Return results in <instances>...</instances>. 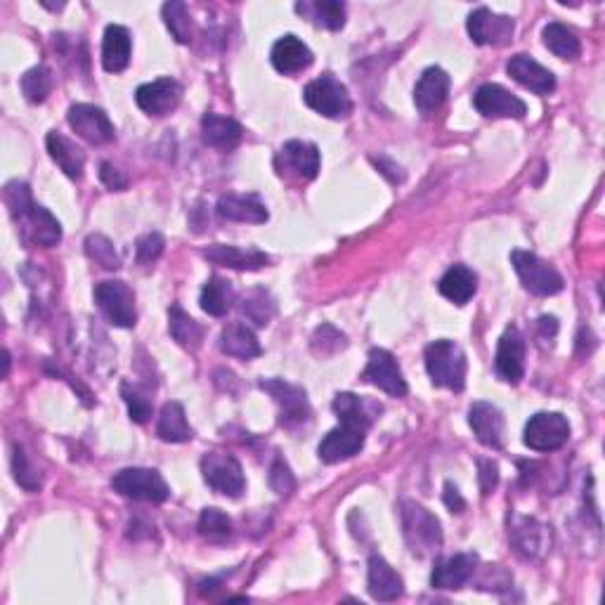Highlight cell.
<instances>
[{
  "mask_svg": "<svg viewBox=\"0 0 605 605\" xmlns=\"http://www.w3.org/2000/svg\"><path fill=\"white\" fill-rule=\"evenodd\" d=\"M5 204L10 208V216L17 223H24V232L31 242L38 246H55L62 239V225L48 208L38 206L26 182H8L5 185Z\"/></svg>",
  "mask_w": 605,
  "mask_h": 605,
  "instance_id": "7a4b0ae2",
  "label": "cell"
},
{
  "mask_svg": "<svg viewBox=\"0 0 605 605\" xmlns=\"http://www.w3.org/2000/svg\"><path fill=\"white\" fill-rule=\"evenodd\" d=\"M445 504H447V509H450L452 513H461V511L466 509L464 497H461L459 490L452 483L445 485Z\"/></svg>",
  "mask_w": 605,
  "mask_h": 605,
  "instance_id": "816d5d0a",
  "label": "cell"
},
{
  "mask_svg": "<svg viewBox=\"0 0 605 605\" xmlns=\"http://www.w3.org/2000/svg\"><path fill=\"white\" fill-rule=\"evenodd\" d=\"M216 211L220 218L232 220V223L263 225L270 218L268 208L256 194H225V197H220Z\"/></svg>",
  "mask_w": 605,
  "mask_h": 605,
  "instance_id": "603a6c76",
  "label": "cell"
},
{
  "mask_svg": "<svg viewBox=\"0 0 605 605\" xmlns=\"http://www.w3.org/2000/svg\"><path fill=\"white\" fill-rule=\"evenodd\" d=\"M376 407L374 402L360 398L353 393H338L334 398V412L338 414V424L334 431L324 435V440L317 447V454L324 464H341V461L353 459L362 452L367 431L374 421Z\"/></svg>",
  "mask_w": 605,
  "mask_h": 605,
  "instance_id": "6da1fadb",
  "label": "cell"
},
{
  "mask_svg": "<svg viewBox=\"0 0 605 605\" xmlns=\"http://www.w3.org/2000/svg\"><path fill=\"white\" fill-rule=\"evenodd\" d=\"M270 487L275 490L279 497H289L291 492L296 490V478L294 473H291V468L286 461L277 459L275 464L270 468Z\"/></svg>",
  "mask_w": 605,
  "mask_h": 605,
  "instance_id": "bcb514c9",
  "label": "cell"
},
{
  "mask_svg": "<svg viewBox=\"0 0 605 605\" xmlns=\"http://www.w3.org/2000/svg\"><path fill=\"white\" fill-rule=\"evenodd\" d=\"M182 100V86L175 78H156L135 90V102L149 116H166Z\"/></svg>",
  "mask_w": 605,
  "mask_h": 605,
  "instance_id": "e0dca14e",
  "label": "cell"
},
{
  "mask_svg": "<svg viewBox=\"0 0 605 605\" xmlns=\"http://www.w3.org/2000/svg\"><path fill=\"white\" fill-rule=\"evenodd\" d=\"M130 50H133V38L130 31L121 24H109L104 29L102 41V67L109 74H121L130 64Z\"/></svg>",
  "mask_w": 605,
  "mask_h": 605,
  "instance_id": "484cf974",
  "label": "cell"
},
{
  "mask_svg": "<svg viewBox=\"0 0 605 605\" xmlns=\"http://www.w3.org/2000/svg\"><path fill=\"white\" fill-rule=\"evenodd\" d=\"M208 263L223 265L230 270H242V272H256L270 263V258L258 249H242V246H230V244H213L208 249L201 251Z\"/></svg>",
  "mask_w": 605,
  "mask_h": 605,
  "instance_id": "7402d4cb",
  "label": "cell"
},
{
  "mask_svg": "<svg viewBox=\"0 0 605 605\" xmlns=\"http://www.w3.org/2000/svg\"><path fill=\"white\" fill-rule=\"evenodd\" d=\"M494 367H497L499 379L518 386L525 376V338L518 327H506L499 338L497 357H494Z\"/></svg>",
  "mask_w": 605,
  "mask_h": 605,
  "instance_id": "2e32d148",
  "label": "cell"
},
{
  "mask_svg": "<svg viewBox=\"0 0 605 605\" xmlns=\"http://www.w3.org/2000/svg\"><path fill=\"white\" fill-rule=\"evenodd\" d=\"M50 90H52V71L48 67H43V64L29 69L22 76V93L26 97V102L41 104L48 100Z\"/></svg>",
  "mask_w": 605,
  "mask_h": 605,
  "instance_id": "f35d334b",
  "label": "cell"
},
{
  "mask_svg": "<svg viewBox=\"0 0 605 605\" xmlns=\"http://www.w3.org/2000/svg\"><path fill=\"white\" fill-rule=\"evenodd\" d=\"M272 67H275L279 74H301L315 60L312 50L305 45L301 38L294 34H286L279 38V41L272 45L270 52Z\"/></svg>",
  "mask_w": 605,
  "mask_h": 605,
  "instance_id": "cb8c5ba5",
  "label": "cell"
},
{
  "mask_svg": "<svg viewBox=\"0 0 605 605\" xmlns=\"http://www.w3.org/2000/svg\"><path fill=\"white\" fill-rule=\"evenodd\" d=\"M478 480H480V490H483V494H490L494 487L499 485V466L494 464L492 459H480L478 461Z\"/></svg>",
  "mask_w": 605,
  "mask_h": 605,
  "instance_id": "681fc988",
  "label": "cell"
},
{
  "mask_svg": "<svg viewBox=\"0 0 605 605\" xmlns=\"http://www.w3.org/2000/svg\"><path fill=\"white\" fill-rule=\"evenodd\" d=\"M232 520L220 509H204L199 518V535L208 542H227L232 537Z\"/></svg>",
  "mask_w": 605,
  "mask_h": 605,
  "instance_id": "60d3db41",
  "label": "cell"
},
{
  "mask_svg": "<svg viewBox=\"0 0 605 605\" xmlns=\"http://www.w3.org/2000/svg\"><path fill=\"white\" fill-rule=\"evenodd\" d=\"M100 180L104 182V187H107V190H112V192H121V190H126V187H128L126 175H123L114 164H109V161L100 164Z\"/></svg>",
  "mask_w": 605,
  "mask_h": 605,
  "instance_id": "c3c4849f",
  "label": "cell"
},
{
  "mask_svg": "<svg viewBox=\"0 0 605 605\" xmlns=\"http://www.w3.org/2000/svg\"><path fill=\"white\" fill-rule=\"evenodd\" d=\"M220 350L225 355L237 357V360H253V357L263 353L256 334L242 322L227 324L223 329V334H220Z\"/></svg>",
  "mask_w": 605,
  "mask_h": 605,
  "instance_id": "1f68e13d",
  "label": "cell"
},
{
  "mask_svg": "<svg viewBox=\"0 0 605 605\" xmlns=\"http://www.w3.org/2000/svg\"><path fill=\"white\" fill-rule=\"evenodd\" d=\"M279 159L284 161V168L294 171L298 178L303 180H315L317 173H320V149H317L312 142H303V140H291L282 147V154Z\"/></svg>",
  "mask_w": 605,
  "mask_h": 605,
  "instance_id": "83f0119b",
  "label": "cell"
},
{
  "mask_svg": "<svg viewBox=\"0 0 605 605\" xmlns=\"http://www.w3.org/2000/svg\"><path fill=\"white\" fill-rule=\"evenodd\" d=\"M346 346H348L346 334H341V331L331 327V324H322V327L312 334V350L322 357L336 355L338 350H343Z\"/></svg>",
  "mask_w": 605,
  "mask_h": 605,
  "instance_id": "ee69618b",
  "label": "cell"
},
{
  "mask_svg": "<svg viewBox=\"0 0 605 605\" xmlns=\"http://www.w3.org/2000/svg\"><path fill=\"white\" fill-rule=\"evenodd\" d=\"M67 119L71 130L90 142V145H107V142L116 138V128L109 121L107 112L100 107H93V104H74V107H69Z\"/></svg>",
  "mask_w": 605,
  "mask_h": 605,
  "instance_id": "5bb4252c",
  "label": "cell"
},
{
  "mask_svg": "<svg viewBox=\"0 0 605 605\" xmlns=\"http://www.w3.org/2000/svg\"><path fill=\"white\" fill-rule=\"evenodd\" d=\"M164 246H166V239L161 237L159 232H149L145 234V237L138 239V246H135V253H138V263L140 265H149L154 263L156 258L164 253Z\"/></svg>",
  "mask_w": 605,
  "mask_h": 605,
  "instance_id": "7dc6e473",
  "label": "cell"
},
{
  "mask_svg": "<svg viewBox=\"0 0 605 605\" xmlns=\"http://www.w3.org/2000/svg\"><path fill=\"white\" fill-rule=\"evenodd\" d=\"M511 539L520 556L537 558L542 556L546 546H549V542H546V539H549V528L535 518H520L518 523L513 525Z\"/></svg>",
  "mask_w": 605,
  "mask_h": 605,
  "instance_id": "4dcf8cb0",
  "label": "cell"
},
{
  "mask_svg": "<svg viewBox=\"0 0 605 605\" xmlns=\"http://www.w3.org/2000/svg\"><path fill=\"white\" fill-rule=\"evenodd\" d=\"M466 355L450 338L426 346V369L433 386L461 393L466 388Z\"/></svg>",
  "mask_w": 605,
  "mask_h": 605,
  "instance_id": "3957f363",
  "label": "cell"
},
{
  "mask_svg": "<svg viewBox=\"0 0 605 605\" xmlns=\"http://www.w3.org/2000/svg\"><path fill=\"white\" fill-rule=\"evenodd\" d=\"M95 303L102 310L114 327L130 329L138 322V312H135V294L130 291L126 282L112 279V282H102L95 286Z\"/></svg>",
  "mask_w": 605,
  "mask_h": 605,
  "instance_id": "9c48e42d",
  "label": "cell"
},
{
  "mask_svg": "<svg viewBox=\"0 0 605 605\" xmlns=\"http://www.w3.org/2000/svg\"><path fill=\"white\" fill-rule=\"evenodd\" d=\"M260 388L265 393L272 395V400L279 405V414H282V424L284 426H294V424H303L312 416L308 395L301 386H294V383H286L282 379H268L260 381Z\"/></svg>",
  "mask_w": 605,
  "mask_h": 605,
  "instance_id": "9a60e30c",
  "label": "cell"
},
{
  "mask_svg": "<svg viewBox=\"0 0 605 605\" xmlns=\"http://www.w3.org/2000/svg\"><path fill=\"white\" fill-rule=\"evenodd\" d=\"M402 532L414 556H431L442 546V525L426 506L402 502Z\"/></svg>",
  "mask_w": 605,
  "mask_h": 605,
  "instance_id": "277c9868",
  "label": "cell"
},
{
  "mask_svg": "<svg viewBox=\"0 0 605 605\" xmlns=\"http://www.w3.org/2000/svg\"><path fill=\"white\" fill-rule=\"evenodd\" d=\"M86 253L90 260H95L97 265L104 270H119L121 268V258L116 253L114 244L109 242L104 234H90L86 239Z\"/></svg>",
  "mask_w": 605,
  "mask_h": 605,
  "instance_id": "b9f144b4",
  "label": "cell"
},
{
  "mask_svg": "<svg viewBox=\"0 0 605 605\" xmlns=\"http://www.w3.org/2000/svg\"><path fill=\"white\" fill-rule=\"evenodd\" d=\"M452 88V78L445 69L440 67H428L421 74L419 83L414 88V104L424 116H431L438 112L442 104L447 102Z\"/></svg>",
  "mask_w": 605,
  "mask_h": 605,
  "instance_id": "d6986e66",
  "label": "cell"
},
{
  "mask_svg": "<svg viewBox=\"0 0 605 605\" xmlns=\"http://www.w3.org/2000/svg\"><path fill=\"white\" fill-rule=\"evenodd\" d=\"M12 473H15L19 487H24L26 492L41 490V473L31 464L22 447H15V454H12Z\"/></svg>",
  "mask_w": 605,
  "mask_h": 605,
  "instance_id": "7bdbcfd3",
  "label": "cell"
},
{
  "mask_svg": "<svg viewBox=\"0 0 605 605\" xmlns=\"http://www.w3.org/2000/svg\"><path fill=\"white\" fill-rule=\"evenodd\" d=\"M303 100L312 112L327 116V119H348L353 114V100H350L348 88L331 74L310 81L303 90Z\"/></svg>",
  "mask_w": 605,
  "mask_h": 605,
  "instance_id": "5b68a950",
  "label": "cell"
},
{
  "mask_svg": "<svg viewBox=\"0 0 605 605\" xmlns=\"http://www.w3.org/2000/svg\"><path fill=\"white\" fill-rule=\"evenodd\" d=\"M168 329H171V336L175 338V343H178L180 348L190 350V353H197L201 348V341H204V327H201L194 317L187 315L178 303L171 305V310H168Z\"/></svg>",
  "mask_w": 605,
  "mask_h": 605,
  "instance_id": "d6a6232c",
  "label": "cell"
},
{
  "mask_svg": "<svg viewBox=\"0 0 605 605\" xmlns=\"http://www.w3.org/2000/svg\"><path fill=\"white\" fill-rule=\"evenodd\" d=\"M480 558L476 554H457L435 563L431 584L435 589H461L476 575Z\"/></svg>",
  "mask_w": 605,
  "mask_h": 605,
  "instance_id": "44dd1931",
  "label": "cell"
},
{
  "mask_svg": "<svg viewBox=\"0 0 605 605\" xmlns=\"http://www.w3.org/2000/svg\"><path fill=\"white\" fill-rule=\"evenodd\" d=\"M468 424H471L480 445L490 447V450H502L506 442V426L504 414L497 407L490 402H473L468 409Z\"/></svg>",
  "mask_w": 605,
  "mask_h": 605,
  "instance_id": "ac0fdd59",
  "label": "cell"
},
{
  "mask_svg": "<svg viewBox=\"0 0 605 605\" xmlns=\"http://www.w3.org/2000/svg\"><path fill=\"white\" fill-rule=\"evenodd\" d=\"M156 435L164 442H190L194 438V431L187 424L185 407L180 402H166L159 414Z\"/></svg>",
  "mask_w": 605,
  "mask_h": 605,
  "instance_id": "836d02e7",
  "label": "cell"
},
{
  "mask_svg": "<svg viewBox=\"0 0 605 605\" xmlns=\"http://www.w3.org/2000/svg\"><path fill=\"white\" fill-rule=\"evenodd\" d=\"M164 22L168 26V31H171L175 41L180 45H187L192 41V22L190 15H187V5L180 3V0H173V3H166L164 8Z\"/></svg>",
  "mask_w": 605,
  "mask_h": 605,
  "instance_id": "ab89813d",
  "label": "cell"
},
{
  "mask_svg": "<svg viewBox=\"0 0 605 605\" xmlns=\"http://www.w3.org/2000/svg\"><path fill=\"white\" fill-rule=\"evenodd\" d=\"M296 10L301 15L310 17L312 22L322 29L338 31L346 24V5L338 3V0H317V3H298Z\"/></svg>",
  "mask_w": 605,
  "mask_h": 605,
  "instance_id": "8d00e7d4",
  "label": "cell"
},
{
  "mask_svg": "<svg viewBox=\"0 0 605 605\" xmlns=\"http://www.w3.org/2000/svg\"><path fill=\"white\" fill-rule=\"evenodd\" d=\"M506 71H509L513 81L537 95H549L556 90L554 71L542 67V64L532 60L530 55H513L509 64H506Z\"/></svg>",
  "mask_w": 605,
  "mask_h": 605,
  "instance_id": "ffe728a7",
  "label": "cell"
},
{
  "mask_svg": "<svg viewBox=\"0 0 605 605\" xmlns=\"http://www.w3.org/2000/svg\"><path fill=\"white\" fill-rule=\"evenodd\" d=\"M201 473H204V480L213 492L225 494V497L230 499L242 497L246 487L244 468L232 457V454L227 452L204 454V459H201Z\"/></svg>",
  "mask_w": 605,
  "mask_h": 605,
  "instance_id": "ba28073f",
  "label": "cell"
},
{
  "mask_svg": "<svg viewBox=\"0 0 605 605\" xmlns=\"http://www.w3.org/2000/svg\"><path fill=\"white\" fill-rule=\"evenodd\" d=\"M367 584H369V594H372L374 601L390 603V601H398V598L405 594V582H402V577L390 568V563L381 556L369 558Z\"/></svg>",
  "mask_w": 605,
  "mask_h": 605,
  "instance_id": "d4e9b609",
  "label": "cell"
},
{
  "mask_svg": "<svg viewBox=\"0 0 605 605\" xmlns=\"http://www.w3.org/2000/svg\"><path fill=\"white\" fill-rule=\"evenodd\" d=\"M511 265L525 289L535 296H556L563 291V277L554 265H549L537 253L513 251Z\"/></svg>",
  "mask_w": 605,
  "mask_h": 605,
  "instance_id": "52a82bcc",
  "label": "cell"
},
{
  "mask_svg": "<svg viewBox=\"0 0 605 605\" xmlns=\"http://www.w3.org/2000/svg\"><path fill=\"white\" fill-rule=\"evenodd\" d=\"M372 164L379 168L381 175H386L390 182H405V171L400 164H395L388 156H372Z\"/></svg>",
  "mask_w": 605,
  "mask_h": 605,
  "instance_id": "f907efd6",
  "label": "cell"
},
{
  "mask_svg": "<svg viewBox=\"0 0 605 605\" xmlns=\"http://www.w3.org/2000/svg\"><path fill=\"white\" fill-rule=\"evenodd\" d=\"M112 487L121 497L135 502L164 504L171 497V487L154 468H123L112 478Z\"/></svg>",
  "mask_w": 605,
  "mask_h": 605,
  "instance_id": "8992f818",
  "label": "cell"
},
{
  "mask_svg": "<svg viewBox=\"0 0 605 605\" xmlns=\"http://www.w3.org/2000/svg\"><path fill=\"white\" fill-rule=\"evenodd\" d=\"M468 36L476 45H492V48H502L511 43L516 24L509 15H497L490 8H476L468 15L466 22Z\"/></svg>",
  "mask_w": 605,
  "mask_h": 605,
  "instance_id": "8fae6325",
  "label": "cell"
},
{
  "mask_svg": "<svg viewBox=\"0 0 605 605\" xmlns=\"http://www.w3.org/2000/svg\"><path fill=\"white\" fill-rule=\"evenodd\" d=\"M362 379L376 388H381L383 393L393 395V398H405L407 395V381L405 376H402L398 360L383 348L369 350V360L362 372Z\"/></svg>",
  "mask_w": 605,
  "mask_h": 605,
  "instance_id": "7c38bea8",
  "label": "cell"
},
{
  "mask_svg": "<svg viewBox=\"0 0 605 605\" xmlns=\"http://www.w3.org/2000/svg\"><path fill=\"white\" fill-rule=\"evenodd\" d=\"M121 395L126 400L130 419L135 424H147L149 416H152V400L147 398V393H142L138 386H130V383H123L121 386Z\"/></svg>",
  "mask_w": 605,
  "mask_h": 605,
  "instance_id": "f6af8a7d",
  "label": "cell"
},
{
  "mask_svg": "<svg viewBox=\"0 0 605 605\" xmlns=\"http://www.w3.org/2000/svg\"><path fill=\"white\" fill-rule=\"evenodd\" d=\"M542 38L546 48L554 52L556 57H561V60H577V57H580L582 52L580 38H577L575 31L568 29L565 24L561 22L546 24L542 31Z\"/></svg>",
  "mask_w": 605,
  "mask_h": 605,
  "instance_id": "d590c367",
  "label": "cell"
},
{
  "mask_svg": "<svg viewBox=\"0 0 605 605\" xmlns=\"http://www.w3.org/2000/svg\"><path fill=\"white\" fill-rule=\"evenodd\" d=\"M242 135L244 128L234 119H227V116L206 114L204 119H201V138H204L208 147L230 152V149L242 142Z\"/></svg>",
  "mask_w": 605,
  "mask_h": 605,
  "instance_id": "f1b7e54d",
  "label": "cell"
},
{
  "mask_svg": "<svg viewBox=\"0 0 605 605\" xmlns=\"http://www.w3.org/2000/svg\"><path fill=\"white\" fill-rule=\"evenodd\" d=\"M473 107L487 119H523L528 114V104L497 83H485L473 95Z\"/></svg>",
  "mask_w": 605,
  "mask_h": 605,
  "instance_id": "4fadbf2b",
  "label": "cell"
},
{
  "mask_svg": "<svg viewBox=\"0 0 605 605\" xmlns=\"http://www.w3.org/2000/svg\"><path fill=\"white\" fill-rule=\"evenodd\" d=\"M45 145H48V154L50 159L60 166V171L67 175L71 180H81L83 168H86V152L71 142L69 138H64L62 133H48L45 138Z\"/></svg>",
  "mask_w": 605,
  "mask_h": 605,
  "instance_id": "4316f807",
  "label": "cell"
},
{
  "mask_svg": "<svg viewBox=\"0 0 605 605\" xmlns=\"http://www.w3.org/2000/svg\"><path fill=\"white\" fill-rule=\"evenodd\" d=\"M242 312H244L246 320L256 324V327H265V324H270V320L275 317V312H277L275 298H272L268 291H263V289L251 291V294L242 301Z\"/></svg>",
  "mask_w": 605,
  "mask_h": 605,
  "instance_id": "74e56055",
  "label": "cell"
},
{
  "mask_svg": "<svg viewBox=\"0 0 605 605\" xmlns=\"http://www.w3.org/2000/svg\"><path fill=\"white\" fill-rule=\"evenodd\" d=\"M234 301H237V294H234L232 284L223 277H211L201 289V310L211 317H223L227 315V310L232 308Z\"/></svg>",
  "mask_w": 605,
  "mask_h": 605,
  "instance_id": "e575fe53",
  "label": "cell"
},
{
  "mask_svg": "<svg viewBox=\"0 0 605 605\" xmlns=\"http://www.w3.org/2000/svg\"><path fill=\"white\" fill-rule=\"evenodd\" d=\"M440 294L454 305H466L478 291V275L466 265H452L438 282Z\"/></svg>",
  "mask_w": 605,
  "mask_h": 605,
  "instance_id": "f546056e",
  "label": "cell"
},
{
  "mask_svg": "<svg viewBox=\"0 0 605 605\" xmlns=\"http://www.w3.org/2000/svg\"><path fill=\"white\" fill-rule=\"evenodd\" d=\"M525 445L535 452H556L570 440V424L561 412H539L530 416L523 435Z\"/></svg>",
  "mask_w": 605,
  "mask_h": 605,
  "instance_id": "30bf717a",
  "label": "cell"
}]
</instances>
